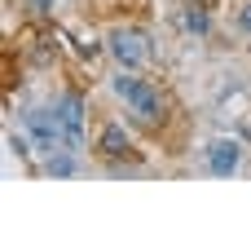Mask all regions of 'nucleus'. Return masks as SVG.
I'll list each match as a JSON object with an SVG mask.
<instances>
[{"instance_id":"3","label":"nucleus","mask_w":251,"mask_h":234,"mask_svg":"<svg viewBox=\"0 0 251 234\" xmlns=\"http://www.w3.org/2000/svg\"><path fill=\"white\" fill-rule=\"evenodd\" d=\"M106 49H110V58H115L119 66H128V71H141L146 58H150V40H146V31H137V27H119V31H110Z\"/></svg>"},{"instance_id":"2","label":"nucleus","mask_w":251,"mask_h":234,"mask_svg":"<svg viewBox=\"0 0 251 234\" xmlns=\"http://www.w3.org/2000/svg\"><path fill=\"white\" fill-rule=\"evenodd\" d=\"M22 133H26V146H31L40 159L66 146V137H62V128H57V115H53V106L26 111V119H22Z\"/></svg>"},{"instance_id":"1","label":"nucleus","mask_w":251,"mask_h":234,"mask_svg":"<svg viewBox=\"0 0 251 234\" xmlns=\"http://www.w3.org/2000/svg\"><path fill=\"white\" fill-rule=\"evenodd\" d=\"M110 88H115V97L141 119V124H163V115H168V102H163V93L154 88V84H146L137 71H128V66H119V75L110 80Z\"/></svg>"},{"instance_id":"7","label":"nucleus","mask_w":251,"mask_h":234,"mask_svg":"<svg viewBox=\"0 0 251 234\" xmlns=\"http://www.w3.org/2000/svg\"><path fill=\"white\" fill-rule=\"evenodd\" d=\"M75 173H79V159H75V150H71V146H62V150L44 155V177L66 181V177H75Z\"/></svg>"},{"instance_id":"8","label":"nucleus","mask_w":251,"mask_h":234,"mask_svg":"<svg viewBox=\"0 0 251 234\" xmlns=\"http://www.w3.org/2000/svg\"><path fill=\"white\" fill-rule=\"evenodd\" d=\"M181 27H185L190 35H207V31H212V9H203V4H185V9H181Z\"/></svg>"},{"instance_id":"6","label":"nucleus","mask_w":251,"mask_h":234,"mask_svg":"<svg viewBox=\"0 0 251 234\" xmlns=\"http://www.w3.org/2000/svg\"><path fill=\"white\" fill-rule=\"evenodd\" d=\"M97 146H101V155H110V159H128V155H132V137H128L119 124H106L101 137H97Z\"/></svg>"},{"instance_id":"4","label":"nucleus","mask_w":251,"mask_h":234,"mask_svg":"<svg viewBox=\"0 0 251 234\" xmlns=\"http://www.w3.org/2000/svg\"><path fill=\"white\" fill-rule=\"evenodd\" d=\"M53 115H57V128H62L66 146L79 150L84 137H88V111H84V97H79V93H62V102L53 106Z\"/></svg>"},{"instance_id":"5","label":"nucleus","mask_w":251,"mask_h":234,"mask_svg":"<svg viewBox=\"0 0 251 234\" xmlns=\"http://www.w3.org/2000/svg\"><path fill=\"white\" fill-rule=\"evenodd\" d=\"M203 168H207L212 177H234V173L243 168V146H238V137H216V142L207 146V155H203Z\"/></svg>"},{"instance_id":"9","label":"nucleus","mask_w":251,"mask_h":234,"mask_svg":"<svg viewBox=\"0 0 251 234\" xmlns=\"http://www.w3.org/2000/svg\"><path fill=\"white\" fill-rule=\"evenodd\" d=\"M238 27L251 35V4H243V13H238Z\"/></svg>"},{"instance_id":"10","label":"nucleus","mask_w":251,"mask_h":234,"mask_svg":"<svg viewBox=\"0 0 251 234\" xmlns=\"http://www.w3.org/2000/svg\"><path fill=\"white\" fill-rule=\"evenodd\" d=\"M31 4H35V9H53V0H31Z\"/></svg>"}]
</instances>
